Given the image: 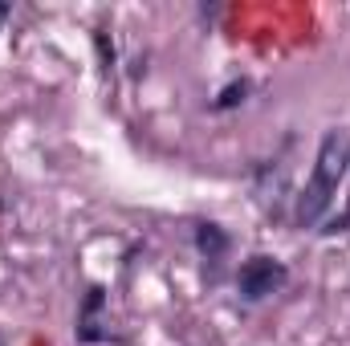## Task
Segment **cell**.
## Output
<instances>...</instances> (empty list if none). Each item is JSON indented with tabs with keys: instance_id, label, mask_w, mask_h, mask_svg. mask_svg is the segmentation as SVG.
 Wrapping results in <instances>:
<instances>
[{
	"instance_id": "1",
	"label": "cell",
	"mask_w": 350,
	"mask_h": 346,
	"mask_svg": "<svg viewBox=\"0 0 350 346\" xmlns=\"http://www.w3.org/2000/svg\"><path fill=\"white\" fill-rule=\"evenodd\" d=\"M347 168H350V143L342 131H326L322 135V147H318V159H314V172L306 179L301 196H297V208H293V224L297 228H314L334 196H338V183L347 179Z\"/></svg>"
},
{
	"instance_id": "2",
	"label": "cell",
	"mask_w": 350,
	"mask_h": 346,
	"mask_svg": "<svg viewBox=\"0 0 350 346\" xmlns=\"http://www.w3.org/2000/svg\"><path fill=\"white\" fill-rule=\"evenodd\" d=\"M285 281H289V265L281 257H269V253H253V257L237 269V293H241L245 302H265V297H273Z\"/></svg>"
},
{
	"instance_id": "3",
	"label": "cell",
	"mask_w": 350,
	"mask_h": 346,
	"mask_svg": "<svg viewBox=\"0 0 350 346\" xmlns=\"http://www.w3.org/2000/svg\"><path fill=\"white\" fill-rule=\"evenodd\" d=\"M102 306H106V293L94 285V289L86 293L82 314H78V338H82V343H110V338L98 330V326H102V322H98V310H102Z\"/></svg>"
},
{
	"instance_id": "4",
	"label": "cell",
	"mask_w": 350,
	"mask_h": 346,
	"mask_svg": "<svg viewBox=\"0 0 350 346\" xmlns=\"http://www.w3.org/2000/svg\"><path fill=\"white\" fill-rule=\"evenodd\" d=\"M196 249L204 253L208 261H220L224 253H228V232L220 228V224H196Z\"/></svg>"
},
{
	"instance_id": "5",
	"label": "cell",
	"mask_w": 350,
	"mask_h": 346,
	"mask_svg": "<svg viewBox=\"0 0 350 346\" xmlns=\"http://www.w3.org/2000/svg\"><path fill=\"white\" fill-rule=\"evenodd\" d=\"M249 98V82L241 78V82H228V86L216 94V102H212V110H232V106H241Z\"/></svg>"
},
{
	"instance_id": "6",
	"label": "cell",
	"mask_w": 350,
	"mask_h": 346,
	"mask_svg": "<svg viewBox=\"0 0 350 346\" xmlns=\"http://www.w3.org/2000/svg\"><path fill=\"white\" fill-rule=\"evenodd\" d=\"M326 232H330V237H334V232H350V208L342 212V216H334V220H330V228H326Z\"/></svg>"
},
{
	"instance_id": "7",
	"label": "cell",
	"mask_w": 350,
	"mask_h": 346,
	"mask_svg": "<svg viewBox=\"0 0 350 346\" xmlns=\"http://www.w3.org/2000/svg\"><path fill=\"white\" fill-rule=\"evenodd\" d=\"M4 12H8V4H0V16H4Z\"/></svg>"
}]
</instances>
